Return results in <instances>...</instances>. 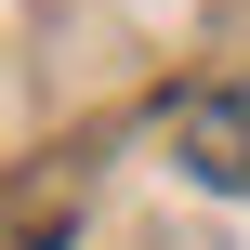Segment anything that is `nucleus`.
I'll return each mask as SVG.
<instances>
[{"instance_id":"f257e3e1","label":"nucleus","mask_w":250,"mask_h":250,"mask_svg":"<svg viewBox=\"0 0 250 250\" xmlns=\"http://www.w3.org/2000/svg\"><path fill=\"white\" fill-rule=\"evenodd\" d=\"M237 171H250V158H237Z\"/></svg>"}]
</instances>
